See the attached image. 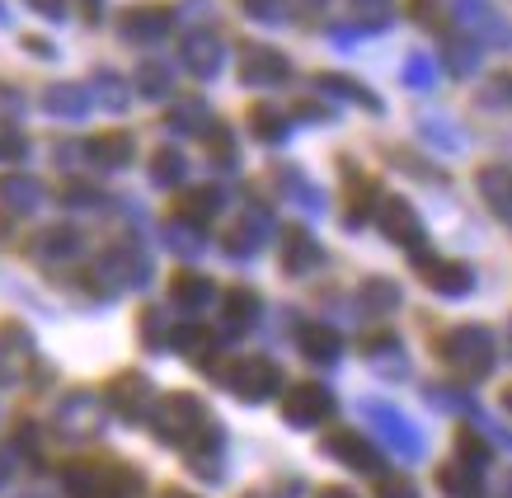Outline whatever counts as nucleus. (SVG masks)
<instances>
[{"instance_id":"1","label":"nucleus","mask_w":512,"mask_h":498,"mask_svg":"<svg viewBox=\"0 0 512 498\" xmlns=\"http://www.w3.org/2000/svg\"><path fill=\"white\" fill-rule=\"evenodd\" d=\"M489 358H494V348H489V334H484V329H456L447 339V362L461 367V372L480 376L484 367H489Z\"/></svg>"},{"instance_id":"2","label":"nucleus","mask_w":512,"mask_h":498,"mask_svg":"<svg viewBox=\"0 0 512 498\" xmlns=\"http://www.w3.org/2000/svg\"><path fill=\"white\" fill-rule=\"evenodd\" d=\"M334 414V395L325 386H296L287 390V419L311 428V423H325Z\"/></svg>"},{"instance_id":"3","label":"nucleus","mask_w":512,"mask_h":498,"mask_svg":"<svg viewBox=\"0 0 512 498\" xmlns=\"http://www.w3.org/2000/svg\"><path fill=\"white\" fill-rule=\"evenodd\" d=\"M240 76L249 85H278V80H287V57L268 52V47H245L240 52Z\"/></svg>"},{"instance_id":"4","label":"nucleus","mask_w":512,"mask_h":498,"mask_svg":"<svg viewBox=\"0 0 512 498\" xmlns=\"http://www.w3.org/2000/svg\"><path fill=\"white\" fill-rule=\"evenodd\" d=\"M414 264H419V273L433 282L437 292L456 296V292H466L470 287V268H461V264H442V259H433V254H419Z\"/></svg>"},{"instance_id":"5","label":"nucleus","mask_w":512,"mask_h":498,"mask_svg":"<svg viewBox=\"0 0 512 498\" xmlns=\"http://www.w3.org/2000/svg\"><path fill=\"white\" fill-rule=\"evenodd\" d=\"M480 193L498 217L512 221V170H503V165H484L480 170Z\"/></svg>"},{"instance_id":"6","label":"nucleus","mask_w":512,"mask_h":498,"mask_svg":"<svg viewBox=\"0 0 512 498\" xmlns=\"http://www.w3.org/2000/svg\"><path fill=\"white\" fill-rule=\"evenodd\" d=\"M381 226H386L390 240H400V245H419V217H414V207L404 203V198H390L381 207Z\"/></svg>"},{"instance_id":"7","label":"nucleus","mask_w":512,"mask_h":498,"mask_svg":"<svg viewBox=\"0 0 512 498\" xmlns=\"http://www.w3.org/2000/svg\"><path fill=\"white\" fill-rule=\"evenodd\" d=\"M231 386L240 390V395H249V400H264L268 390L278 386V367H273V362H264V358H254V362H245V367H240V376H231Z\"/></svg>"},{"instance_id":"8","label":"nucleus","mask_w":512,"mask_h":498,"mask_svg":"<svg viewBox=\"0 0 512 498\" xmlns=\"http://www.w3.org/2000/svg\"><path fill=\"white\" fill-rule=\"evenodd\" d=\"M329 452L339 456V461H348V466H357V470H376V452L357 433H334L329 437Z\"/></svg>"},{"instance_id":"9","label":"nucleus","mask_w":512,"mask_h":498,"mask_svg":"<svg viewBox=\"0 0 512 498\" xmlns=\"http://www.w3.org/2000/svg\"><path fill=\"white\" fill-rule=\"evenodd\" d=\"M315 264H320V249L301 231L287 235V273H306V268H315Z\"/></svg>"},{"instance_id":"10","label":"nucleus","mask_w":512,"mask_h":498,"mask_svg":"<svg viewBox=\"0 0 512 498\" xmlns=\"http://www.w3.org/2000/svg\"><path fill=\"white\" fill-rule=\"evenodd\" d=\"M188 62H193V71H198V76H212V71H217V62H221L217 38H207V33H198V38L188 43Z\"/></svg>"},{"instance_id":"11","label":"nucleus","mask_w":512,"mask_h":498,"mask_svg":"<svg viewBox=\"0 0 512 498\" xmlns=\"http://www.w3.org/2000/svg\"><path fill=\"white\" fill-rule=\"evenodd\" d=\"M437 480H442V489H447V494H456V498H475V494H480L475 475H470V470H461V466H447Z\"/></svg>"},{"instance_id":"12","label":"nucleus","mask_w":512,"mask_h":498,"mask_svg":"<svg viewBox=\"0 0 512 498\" xmlns=\"http://www.w3.org/2000/svg\"><path fill=\"white\" fill-rule=\"evenodd\" d=\"M301 348H306L311 358H334V353H339V339H334L329 329H306V339H301Z\"/></svg>"},{"instance_id":"13","label":"nucleus","mask_w":512,"mask_h":498,"mask_svg":"<svg viewBox=\"0 0 512 498\" xmlns=\"http://www.w3.org/2000/svg\"><path fill=\"white\" fill-rule=\"evenodd\" d=\"M254 132L273 141V137L287 132V123H282V113H273V109H254Z\"/></svg>"},{"instance_id":"14","label":"nucleus","mask_w":512,"mask_h":498,"mask_svg":"<svg viewBox=\"0 0 512 498\" xmlns=\"http://www.w3.org/2000/svg\"><path fill=\"white\" fill-rule=\"evenodd\" d=\"M174 292H179V301H184V306H198V301H207V282H202V278H179V282H174Z\"/></svg>"},{"instance_id":"15","label":"nucleus","mask_w":512,"mask_h":498,"mask_svg":"<svg viewBox=\"0 0 512 498\" xmlns=\"http://www.w3.org/2000/svg\"><path fill=\"white\" fill-rule=\"evenodd\" d=\"M325 90H334V94H343V99H362L367 109H376V99L362 85H353V80H325Z\"/></svg>"},{"instance_id":"16","label":"nucleus","mask_w":512,"mask_h":498,"mask_svg":"<svg viewBox=\"0 0 512 498\" xmlns=\"http://www.w3.org/2000/svg\"><path fill=\"white\" fill-rule=\"evenodd\" d=\"M226 315H231L235 325L254 320V296H249V292H235V296H231V306H226Z\"/></svg>"},{"instance_id":"17","label":"nucleus","mask_w":512,"mask_h":498,"mask_svg":"<svg viewBox=\"0 0 512 498\" xmlns=\"http://www.w3.org/2000/svg\"><path fill=\"white\" fill-rule=\"evenodd\" d=\"M367 301H372V306H395L400 292H395L390 282H367Z\"/></svg>"},{"instance_id":"18","label":"nucleus","mask_w":512,"mask_h":498,"mask_svg":"<svg viewBox=\"0 0 512 498\" xmlns=\"http://www.w3.org/2000/svg\"><path fill=\"white\" fill-rule=\"evenodd\" d=\"M404 80H409V85H428V80H433V66L423 62V57H409V71H404Z\"/></svg>"},{"instance_id":"19","label":"nucleus","mask_w":512,"mask_h":498,"mask_svg":"<svg viewBox=\"0 0 512 498\" xmlns=\"http://www.w3.org/2000/svg\"><path fill=\"white\" fill-rule=\"evenodd\" d=\"M381 498H414V489L404 480H390V484H381Z\"/></svg>"},{"instance_id":"20","label":"nucleus","mask_w":512,"mask_h":498,"mask_svg":"<svg viewBox=\"0 0 512 498\" xmlns=\"http://www.w3.org/2000/svg\"><path fill=\"white\" fill-rule=\"evenodd\" d=\"M320 498H353V494H343V489H325Z\"/></svg>"}]
</instances>
